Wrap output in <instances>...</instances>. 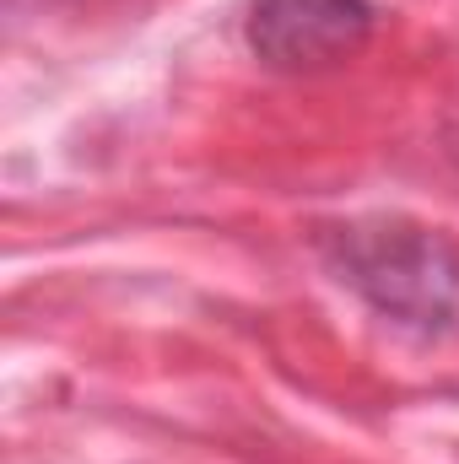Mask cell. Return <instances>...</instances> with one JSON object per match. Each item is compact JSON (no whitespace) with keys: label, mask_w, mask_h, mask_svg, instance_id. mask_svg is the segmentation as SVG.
Returning <instances> with one entry per match:
<instances>
[{"label":"cell","mask_w":459,"mask_h":464,"mask_svg":"<svg viewBox=\"0 0 459 464\" xmlns=\"http://www.w3.org/2000/svg\"><path fill=\"white\" fill-rule=\"evenodd\" d=\"M325 270L356 292L384 324L416 341L459 335V237L433 222L373 211L314 232Z\"/></svg>","instance_id":"obj_1"},{"label":"cell","mask_w":459,"mask_h":464,"mask_svg":"<svg viewBox=\"0 0 459 464\" xmlns=\"http://www.w3.org/2000/svg\"><path fill=\"white\" fill-rule=\"evenodd\" d=\"M373 0H249L243 38L259 65L281 76H314L351 60L373 38Z\"/></svg>","instance_id":"obj_2"}]
</instances>
